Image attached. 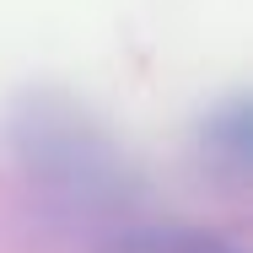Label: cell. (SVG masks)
<instances>
[{
	"label": "cell",
	"instance_id": "obj_1",
	"mask_svg": "<svg viewBox=\"0 0 253 253\" xmlns=\"http://www.w3.org/2000/svg\"><path fill=\"white\" fill-rule=\"evenodd\" d=\"M205 162H210V172H226V178H243L248 172V102L232 97L226 108H215L210 119H205Z\"/></svg>",
	"mask_w": 253,
	"mask_h": 253
},
{
	"label": "cell",
	"instance_id": "obj_2",
	"mask_svg": "<svg viewBox=\"0 0 253 253\" xmlns=\"http://www.w3.org/2000/svg\"><path fill=\"white\" fill-rule=\"evenodd\" d=\"M124 253H237V248H226V243H215L205 232H146Z\"/></svg>",
	"mask_w": 253,
	"mask_h": 253
}]
</instances>
